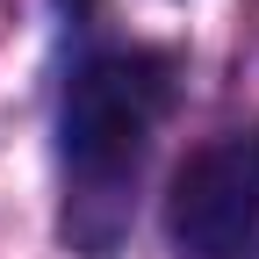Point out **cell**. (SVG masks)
Here are the masks:
<instances>
[{"mask_svg":"<svg viewBox=\"0 0 259 259\" xmlns=\"http://www.w3.org/2000/svg\"><path fill=\"white\" fill-rule=\"evenodd\" d=\"M166 223H173V245L194 259H245L259 245V130L216 137L187 158Z\"/></svg>","mask_w":259,"mask_h":259,"instance_id":"cell-2","label":"cell"},{"mask_svg":"<svg viewBox=\"0 0 259 259\" xmlns=\"http://www.w3.org/2000/svg\"><path fill=\"white\" fill-rule=\"evenodd\" d=\"M173 101V58L166 51H101L87 58L72 87H65V115H58V137H65V166L79 180L108 187L137 166L144 137L158 130Z\"/></svg>","mask_w":259,"mask_h":259,"instance_id":"cell-1","label":"cell"}]
</instances>
